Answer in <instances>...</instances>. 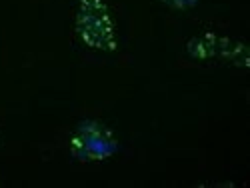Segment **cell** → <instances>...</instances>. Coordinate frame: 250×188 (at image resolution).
<instances>
[{
  "label": "cell",
  "instance_id": "1",
  "mask_svg": "<svg viewBox=\"0 0 250 188\" xmlns=\"http://www.w3.org/2000/svg\"><path fill=\"white\" fill-rule=\"evenodd\" d=\"M76 32L88 48L114 52L118 46L114 20L104 0H80L76 10Z\"/></svg>",
  "mask_w": 250,
  "mask_h": 188
},
{
  "label": "cell",
  "instance_id": "2",
  "mask_svg": "<svg viewBox=\"0 0 250 188\" xmlns=\"http://www.w3.org/2000/svg\"><path fill=\"white\" fill-rule=\"evenodd\" d=\"M118 150V140L108 126L98 120H82L72 138L70 152L80 162H100Z\"/></svg>",
  "mask_w": 250,
  "mask_h": 188
},
{
  "label": "cell",
  "instance_id": "3",
  "mask_svg": "<svg viewBox=\"0 0 250 188\" xmlns=\"http://www.w3.org/2000/svg\"><path fill=\"white\" fill-rule=\"evenodd\" d=\"M186 52L194 60H224L228 64L248 68L250 56L248 46L242 40L220 36L216 32H202L186 42Z\"/></svg>",
  "mask_w": 250,
  "mask_h": 188
},
{
  "label": "cell",
  "instance_id": "4",
  "mask_svg": "<svg viewBox=\"0 0 250 188\" xmlns=\"http://www.w3.org/2000/svg\"><path fill=\"white\" fill-rule=\"evenodd\" d=\"M160 2L170 8H176V10H186V8H192L198 0H160Z\"/></svg>",
  "mask_w": 250,
  "mask_h": 188
}]
</instances>
